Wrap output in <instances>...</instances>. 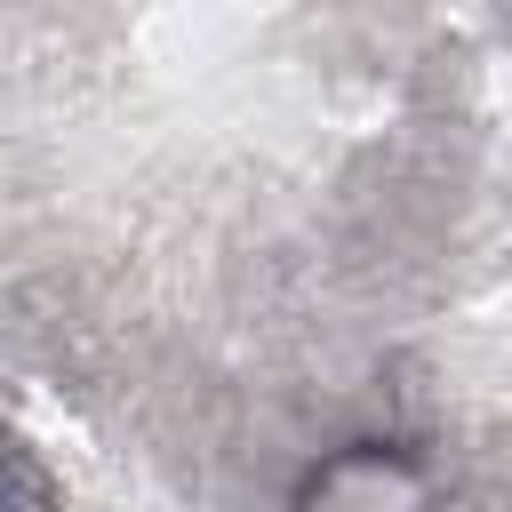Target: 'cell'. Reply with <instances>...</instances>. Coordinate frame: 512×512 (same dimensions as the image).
Masks as SVG:
<instances>
[{"instance_id": "6da1fadb", "label": "cell", "mask_w": 512, "mask_h": 512, "mask_svg": "<svg viewBox=\"0 0 512 512\" xmlns=\"http://www.w3.org/2000/svg\"><path fill=\"white\" fill-rule=\"evenodd\" d=\"M288 512H440V488L400 440H344L304 464Z\"/></svg>"}]
</instances>
